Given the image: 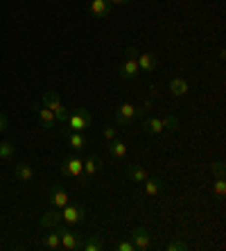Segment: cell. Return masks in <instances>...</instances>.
<instances>
[{
  "label": "cell",
  "instance_id": "8992f818",
  "mask_svg": "<svg viewBox=\"0 0 226 251\" xmlns=\"http://www.w3.org/2000/svg\"><path fill=\"white\" fill-rule=\"evenodd\" d=\"M59 170H61L64 176H79L84 172V158H79L77 154H70V156H66L61 161Z\"/></svg>",
  "mask_w": 226,
  "mask_h": 251
},
{
  "label": "cell",
  "instance_id": "9c48e42d",
  "mask_svg": "<svg viewBox=\"0 0 226 251\" xmlns=\"http://www.w3.org/2000/svg\"><path fill=\"white\" fill-rule=\"evenodd\" d=\"M32 109L36 111V116H39L41 127H43V129H52L54 125H57V116H54V111H50L48 106H43V104H32Z\"/></svg>",
  "mask_w": 226,
  "mask_h": 251
},
{
  "label": "cell",
  "instance_id": "44dd1931",
  "mask_svg": "<svg viewBox=\"0 0 226 251\" xmlns=\"http://www.w3.org/2000/svg\"><path fill=\"white\" fill-rule=\"evenodd\" d=\"M104 249V240L100 235H86L84 245H81V251H102Z\"/></svg>",
  "mask_w": 226,
  "mask_h": 251
},
{
  "label": "cell",
  "instance_id": "277c9868",
  "mask_svg": "<svg viewBox=\"0 0 226 251\" xmlns=\"http://www.w3.org/2000/svg\"><path fill=\"white\" fill-rule=\"evenodd\" d=\"M41 104L48 106L50 111H54L57 123H61V125L66 123V118H68V109L61 104V98H59L57 91H46V93H43V98H41Z\"/></svg>",
  "mask_w": 226,
  "mask_h": 251
},
{
  "label": "cell",
  "instance_id": "cb8c5ba5",
  "mask_svg": "<svg viewBox=\"0 0 226 251\" xmlns=\"http://www.w3.org/2000/svg\"><path fill=\"white\" fill-rule=\"evenodd\" d=\"M190 245L183 242V240H170L168 245H165V251H188Z\"/></svg>",
  "mask_w": 226,
  "mask_h": 251
},
{
  "label": "cell",
  "instance_id": "e0dca14e",
  "mask_svg": "<svg viewBox=\"0 0 226 251\" xmlns=\"http://www.w3.org/2000/svg\"><path fill=\"white\" fill-rule=\"evenodd\" d=\"M14 175H16L18 181L29 183L32 179H34V170L29 168L27 163H16V165H14Z\"/></svg>",
  "mask_w": 226,
  "mask_h": 251
},
{
  "label": "cell",
  "instance_id": "9a60e30c",
  "mask_svg": "<svg viewBox=\"0 0 226 251\" xmlns=\"http://www.w3.org/2000/svg\"><path fill=\"white\" fill-rule=\"evenodd\" d=\"M138 68L143 70V73H154V70L158 68L156 57L151 52H140L138 54Z\"/></svg>",
  "mask_w": 226,
  "mask_h": 251
},
{
  "label": "cell",
  "instance_id": "4fadbf2b",
  "mask_svg": "<svg viewBox=\"0 0 226 251\" xmlns=\"http://www.w3.org/2000/svg\"><path fill=\"white\" fill-rule=\"evenodd\" d=\"M111 2L109 0H91L88 2V9H91V14L93 16H98V18H106L111 14Z\"/></svg>",
  "mask_w": 226,
  "mask_h": 251
},
{
  "label": "cell",
  "instance_id": "ffe728a7",
  "mask_svg": "<svg viewBox=\"0 0 226 251\" xmlns=\"http://www.w3.org/2000/svg\"><path fill=\"white\" fill-rule=\"evenodd\" d=\"M170 91H172V95H176V98H183V95H188V82L181 79V77H172V79H170Z\"/></svg>",
  "mask_w": 226,
  "mask_h": 251
},
{
  "label": "cell",
  "instance_id": "2e32d148",
  "mask_svg": "<svg viewBox=\"0 0 226 251\" xmlns=\"http://www.w3.org/2000/svg\"><path fill=\"white\" fill-rule=\"evenodd\" d=\"M66 138H68V145L75 150V152H79V150H84V147L88 145V138L81 131H68V134H64Z\"/></svg>",
  "mask_w": 226,
  "mask_h": 251
},
{
  "label": "cell",
  "instance_id": "52a82bcc",
  "mask_svg": "<svg viewBox=\"0 0 226 251\" xmlns=\"http://www.w3.org/2000/svg\"><path fill=\"white\" fill-rule=\"evenodd\" d=\"M131 242H133V247H136V249L150 251L151 249V235H150V231H147L145 226H136L131 231Z\"/></svg>",
  "mask_w": 226,
  "mask_h": 251
},
{
  "label": "cell",
  "instance_id": "f1b7e54d",
  "mask_svg": "<svg viewBox=\"0 0 226 251\" xmlns=\"http://www.w3.org/2000/svg\"><path fill=\"white\" fill-rule=\"evenodd\" d=\"M113 138H116V127H104V140L109 143Z\"/></svg>",
  "mask_w": 226,
  "mask_h": 251
},
{
  "label": "cell",
  "instance_id": "7a4b0ae2",
  "mask_svg": "<svg viewBox=\"0 0 226 251\" xmlns=\"http://www.w3.org/2000/svg\"><path fill=\"white\" fill-rule=\"evenodd\" d=\"M125 61H122V66H120V70H118V75H120V79H125V82H131V79H136L138 77V73H140V68H138V50L133 46H129L127 50H125Z\"/></svg>",
  "mask_w": 226,
  "mask_h": 251
},
{
  "label": "cell",
  "instance_id": "8fae6325",
  "mask_svg": "<svg viewBox=\"0 0 226 251\" xmlns=\"http://www.w3.org/2000/svg\"><path fill=\"white\" fill-rule=\"evenodd\" d=\"M165 190V181L163 179H147V181H143V193H145V197H158V195Z\"/></svg>",
  "mask_w": 226,
  "mask_h": 251
},
{
  "label": "cell",
  "instance_id": "3957f363",
  "mask_svg": "<svg viewBox=\"0 0 226 251\" xmlns=\"http://www.w3.org/2000/svg\"><path fill=\"white\" fill-rule=\"evenodd\" d=\"M59 233V240H61V249L66 251H81V245H84V240H86V235L79 233V231H73V228L68 226H54Z\"/></svg>",
  "mask_w": 226,
  "mask_h": 251
},
{
  "label": "cell",
  "instance_id": "83f0119b",
  "mask_svg": "<svg viewBox=\"0 0 226 251\" xmlns=\"http://www.w3.org/2000/svg\"><path fill=\"white\" fill-rule=\"evenodd\" d=\"M118 251H136V247H133L131 240H122V242H118L116 245Z\"/></svg>",
  "mask_w": 226,
  "mask_h": 251
},
{
  "label": "cell",
  "instance_id": "484cf974",
  "mask_svg": "<svg viewBox=\"0 0 226 251\" xmlns=\"http://www.w3.org/2000/svg\"><path fill=\"white\" fill-rule=\"evenodd\" d=\"M163 127L170 129V131H176V129H179V118L176 116H165L163 118Z\"/></svg>",
  "mask_w": 226,
  "mask_h": 251
},
{
  "label": "cell",
  "instance_id": "4dcf8cb0",
  "mask_svg": "<svg viewBox=\"0 0 226 251\" xmlns=\"http://www.w3.org/2000/svg\"><path fill=\"white\" fill-rule=\"evenodd\" d=\"M9 127V120H7V116L2 111H0V134H2V131H5V129Z\"/></svg>",
  "mask_w": 226,
  "mask_h": 251
},
{
  "label": "cell",
  "instance_id": "6da1fadb",
  "mask_svg": "<svg viewBox=\"0 0 226 251\" xmlns=\"http://www.w3.org/2000/svg\"><path fill=\"white\" fill-rule=\"evenodd\" d=\"M93 125V116L86 109H75L66 118L64 127H61V134H68V131H86L88 127Z\"/></svg>",
  "mask_w": 226,
  "mask_h": 251
},
{
  "label": "cell",
  "instance_id": "d4e9b609",
  "mask_svg": "<svg viewBox=\"0 0 226 251\" xmlns=\"http://www.w3.org/2000/svg\"><path fill=\"white\" fill-rule=\"evenodd\" d=\"M84 170H86V176H93L95 172H98V156H95V154L84 161Z\"/></svg>",
  "mask_w": 226,
  "mask_h": 251
},
{
  "label": "cell",
  "instance_id": "30bf717a",
  "mask_svg": "<svg viewBox=\"0 0 226 251\" xmlns=\"http://www.w3.org/2000/svg\"><path fill=\"white\" fill-rule=\"evenodd\" d=\"M136 118V106L131 102H122L120 106L116 109V123L118 125H129Z\"/></svg>",
  "mask_w": 226,
  "mask_h": 251
},
{
  "label": "cell",
  "instance_id": "4316f807",
  "mask_svg": "<svg viewBox=\"0 0 226 251\" xmlns=\"http://www.w3.org/2000/svg\"><path fill=\"white\" fill-rule=\"evenodd\" d=\"M213 190H215V195H217V197H224V195H226V183H224V179H217V181H215V188H213Z\"/></svg>",
  "mask_w": 226,
  "mask_h": 251
},
{
  "label": "cell",
  "instance_id": "f546056e",
  "mask_svg": "<svg viewBox=\"0 0 226 251\" xmlns=\"http://www.w3.org/2000/svg\"><path fill=\"white\" fill-rule=\"evenodd\" d=\"M213 170H215V175H217V179H224V165H222V163H213Z\"/></svg>",
  "mask_w": 226,
  "mask_h": 251
},
{
  "label": "cell",
  "instance_id": "ba28073f",
  "mask_svg": "<svg viewBox=\"0 0 226 251\" xmlns=\"http://www.w3.org/2000/svg\"><path fill=\"white\" fill-rule=\"evenodd\" d=\"M68 204V190H66L64 186H59V183H54L52 188H50V206L52 208H64V206Z\"/></svg>",
  "mask_w": 226,
  "mask_h": 251
},
{
  "label": "cell",
  "instance_id": "d6986e66",
  "mask_svg": "<svg viewBox=\"0 0 226 251\" xmlns=\"http://www.w3.org/2000/svg\"><path fill=\"white\" fill-rule=\"evenodd\" d=\"M106 147H109V152L113 154L116 158H125V156H127V145H125V140L113 138V140H109V143H106Z\"/></svg>",
  "mask_w": 226,
  "mask_h": 251
},
{
  "label": "cell",
  "instance_id": "5b68a950",
  "mask_svg": "<svg viewBox=\"0 0 226 251\" xmlns=\"http://www.w3.org/2000/svg\"><path fill=\"white\" fill-rule=\"evenodd\" d=\"M86 217V208L81 204H66L64 208H61V220H64L68 226H75V224H79L81 220Z\"/></svg>",
  "mask_w": 226,
  "mask_h": 251
},
{
  "label": "cell",
  "instance_id": "603a6c76",
  "mask_svg": "<svg viewBox=\"0 0 226 251\" xmlns=\"http://www.w3.org/2000/svg\"><path fill=\"white\" fill-rule=\"evenodd\" d=\"M0 158H2V161H9V158H14V143H9V140L0 143Z\"/></svg>",
  "mask_w": 226,
  "mask_h": 251
},
{
  "label": "cell",
  "instance_id": "7402d4cb",
  "mask_svg": "<svg viewBox=\"0 0 226 251\" xmlns=\"http://www.w3.org/2000/svg\"><path fill=\"white\" fill-rule=\"evenodd\" d=\"M43 245H46L50 251L61 249V240H59L57 228H50V231H48V235H43Z\"/></svg>",
  "mask_w": 226,
  "mask_h": 251
},
{
  "label": "cell",
  "instance_id": "7c38bea8",
  "mask_svg": "<svg viewBox=\"0 0 226 251\" xmlns=\"http://www.w3.org/2000/svg\"><path fill=\"white\" fill-rule=\"evenodd\" d=\"M140 127H143V131L150 136H158L165 131V127H163V118H145L143 123H140Z\"/></svg>",
  "mask_w": 226,
  "mask_h": 251
},
{
  "label": "cell",
  "instance_id": "1f68e13d",
  "mask_svg": "<svg viewBox=\"0 0 226 251\" xmlns=\"http://www.w3.org/2000/svg\"><path fill=\"white\" fill-rule=\"evenodd\" d=\"M111 5H129V2H131V0H109Z\"/></svg>",
  "mask_w": 226,
  "mask_h": 251
},
{
  "label": "cell",
  "instance_id": "5bb4252c",
  "mask_svg": "<svg viewBox=\"0 0 226 251\" xmlns=\"http://www.w3.org/2000/svg\"><path fill=\"white\" fill-rule=\"evenodd\" d=\"M59 222H61V210L59 208H52V210H48V213H43L39 220V224L43 228H54Z\"/></svg>",
  "mask_w": 226,
  "mask_h": 251
},
{
  "label": "cell",
  "instance_id": "ac0fdd59",
  "mask_svg": "<svg viewBox=\"0 0 226 251\" xmlns=\"http://www.w3.org/2000/svg\"><path fill=\"white\" fill-rule=\"evenodd\" d=\"M127 176H129V181H131V183H143V181H147V179H150L147 170L140 168V165H129Z\"/></svg>",
  "mask_w": 226,
  "mask_h": 251
}]
</instances>
